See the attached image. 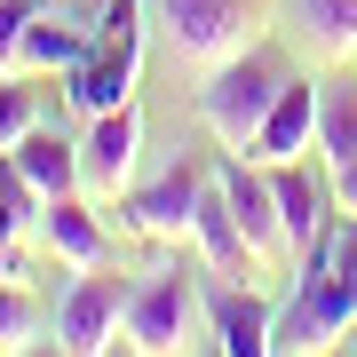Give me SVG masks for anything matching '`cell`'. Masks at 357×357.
I'll use <instances>...</instances> for the list:
<instances>
[{
	"label": "cell",
	"mask_w": 357,
	"mask_h": 357,
	"mask_svg": "<svg viewBox=\"0 0 357 357\" xmlns=\"http://www.w3.org/2000/svg\"><path fill=\"white\" fill-rule=\"evenodd\" d=\"M119 318H128V286L112 278V270H88L64 302H56V342L64 349H79V357H96V349H112L119 342Z\"/></svg>",
	"instance_id": "9"
},
{
	"label": "cell",
	"mask_w": 357,
	"mask_h": 357,
	"mask_svg": "<svg viewBox=\"0 0 357 357\" xmlns=\"http://www.w3.org/2000/svg\"><path fill=\"white\" fill-rule=\"evenodd\" d=\"M32 16H40V0H0V56H16V40H24Z\"/></svg>",
	"instance_id": "21"
},
{
	"label": "cell",
	"mask_w": 357,
	"mask_h": 357,
	"mask_svg": "<svg viewBox=\"0 0 357 357\" xmlns=\"http://www.w3.org/2000/svg\"><path fill=\"white\" fill-rule=\"evenodd\" d=\"M88 48H96V24H72V16L40 8L24 24V40H16V64L24 72H72V64H88Z\"/></svg>",
	"instance_id": "14"
},
{
	"label": "cell",
	"mask_w": 357,
	"mask_h": 357,
	"mask_svg": "<svg viewBox=\"0 0 357 357\" xmlns=\"http://www.w3.org/2000/svg\"><path fill=\"white\" fill-rule=\"evenodd\" d=\"M206 183H215V167L175 159L167 175H151V183H128V191H119V222H128L135 238H191Z\"/></svg>",
	"instance_id": "4"
},
{
	"label": "cell",
	"mask_w": 357,
	"mask_h": 357,
	"mask_svg": "<svg viewBox=\"0 0 357 357\" xmlns=\"http://www.w3.org/2000/svg\"><path fill=\"white\" fill-rule=\"evenodd\" d=\"M167 40H175L191 64H222L246 48V32L262 24V0H151Z\"/></svg>",
	"instance_id": "5"
},
{
	"label": "cell",
	"mask_w": 357,
	"mask_h": 357,
	"mask_svg": "<svg viewBox=\"0 0 357 357\" xmlns=\"http://www.w3.org/2000/svg\"><path fill=\"white\" fill-rule=\"evenodd\" d=\"M206 333H215L222 357H270L278 349V310H270L246 278L206 270Z\"/></svg>",
	"instance_id": "7"
},
{
	"label": "cell",
	"mask_w": 357,
	"mask_h": 357,
	"mask_svg": "<svg viewBox=\"0 0 357 357\" xmlns=\"http://www.w3.org/2000/svg\"><path fill=\"white\" fill-rule=\"evenodd\" d=\"M40 128V103H32V88L24 79H0V151H16V143H24Z\"/></svg>",
	"instance_id": "20"
},
{
	"label": "cell",
	"mask_w": 357,
	"mask_h": 357,
	"mask_svg": "<svg viewBox=\"0 0 357 357\" xmlns=\"http://www.w3.org/2000/svg\"><path fill=\"white\" fill-rule=\"evenodd\" d=\"M286 79H294V72L278 64V56H262V48H238V56H222V64H206V88H199L206 135H215L222 151H246Z\"/></svg>",
	"instance_id": "1"
},
{
	"label": "cell",
	"mask_w": 357,
	"mask_h": 357,
	"mask_svg": "<svg viewBox=\"0 0 357 357\" xmlns=\"http://www.w3.org/2000/svg\"><path fill=\"white\" fill-rule=\"evenodd\" d=\"M40 342V302L24 294V278H0V349H32Z\"/></svg>",
	"instance_id": "19"
},
{
	"label": "cell",
	"mask_w": 357,
	"mask_h": 357,
	"mask_svg": "<svg viewBox=\"0 0 357 357\" xmlns=\"http://www.w3.org/2000/svg\"><path fill=\"white\" fill-rule=\"evenodd\" d=\"M318 88H326V79H286L278 103H270V119L255 128V143H246V159H262V167L302 159L310 143H318Z\"/></svg>",
	"instance_id": "11"
},
{
	"label": "cell",
	"mask_w": 357,
	"mask_h": 357,
	"mask_svg": "<svg viewBox=\"0 0 357 357\" xmlns=\"http://www.w3.org/2000/svg\"><path fill=\"white\" fill-rule=\"evenodd\" d=\"M318 159L333 167L342 206L357 199V79H326L318 88Z\"/></svg>",
	"instance_id": "12"
},
{
	"label": "cell",
	"mask_w": 357,
	"mask_h": 357,
	"mask_svg": "<svg viewBox=\"0 0 357 357\" xmlns=\"http://www.w3.org/2000/svg\"><path fill=\"white\" fill-rule=\"evenodd\" d=\"M8 159L24 167V175H32V183H40L48 199H64V191H79V183H88V175H79V143H64L56 128H32V135L16 143Z\"/></svg>",
	"instance_id": "16"
},
{
	"label": "cell",
	"mask_w": 357,
	"mask_h": 357,
	"mask_svg": "<svg viewBox=\"0 0 357 357\" xmlns=\"http://www.w3.org/2000/svg\"><path fill=\"white\" fill-rule=\"evenodd\" d=\"M215 183L230 191V215H238L246 246H255L262 262H278V255H286V215H278V183H270V167L246 159V151H222Z\"/></svg>",
	"instance_id": "8"
},
{
	"label": "cell",
	"mask_w": 357,
	"mask_h": 357,
	"mask_svg": "<svg viewBox=\"0 0 357 357\" xmlns=\"http://www.w3.org/2000/svg\"><path fill=\"white\" fill-rule=\"evenodd\" d=\"M191 238H199L206 270H222V278H255V270H262V255L246 246V230H238V215H230V191H222V183H206V199H199V222H191Z\"/></svg>",
	"instance_id": "13"
},
{
	"label": "cell",
	"mask_w": 357,
	"mask_h": 357,
	"mask_svg": "<svg viewBox=\"0 0 357 357\" xmlns=\"http://www.w3.org/2000/svg\"><path fill=\"white\" fill-rule=\"evenodd\" d=\"M302 24L326 56H349L357 48V0H302Z\"/></svg>",
	"instance_id": "17"
},
{
	"label": "cell",
	"mask_w": 357,
	"mask_h": 357,
	"mask_svg": "<svg viewBox=\"0 0 357 357\" xmlns=\"http://www.w3.org/2000/svg\"><path fill=\"white\" fill-rule=\"evenodd\" d=\"M143 8H151V0H103L88 64H72V72H64L72 112H88V119H96V112H112V103H128V96H135V72H143Z\"/></svg>",
	"instance_id": "2"
},
{
	"label": "cell",
	"mask_w": 357,
	"mask_h": 357,
	"mask_svg": "<svg viewBox=\"0 0 357 357\" xmlns=\"http://www.w3.org/2000/svg\"><path fill=\"white\" fill-rule=\"evenodd\" d=\"M40 206H48V191H40L24 167L0 151V230H24V222H40Z\"/></svg>",
	"instance_id": "18"
},
{
	"label": "cell",
	"mask_w": 357,
	"mask_h": 357,
	"mask_svg": "<svg viewBox=\"0 0 357 357\" xmlns=\"http://www.w3.org/2000/svg\"><path fill=\"white\" fill-rule=\"evenodd\" d=\"M119 333H128V349H191L206 333V278L191 262H167L151 270L135 294H128V318H119Z\"/></svg>",
	"instance_id": "3"
},
{
	"label": "cell",
	"mask_w": 357,
	"mask_h": 357,
	"mask_svg": "<svg viewBox=\"0 0 357 357\" xmlns=\"http://www.w3.org/2000/svg\"><path fill=\"white\" fill-rule=\"evenodd\" d=\"M270 183H278V215H286V255L302 262L310 246L326 238V222L342 215L333 167H326V159H278V167H270Z\"/></svg>",
	"instance_id": "6"
},
{
	"label": "cell",
	"mask_w": 357,
	"mask_h": 357,
	"mask_svg": "<svg viewBox=\"0 0 357 357\" xmlns=\"http://www.w3.org/2000/svg\"><path fill=\"white\" fill-rule=\"evenodd\" d=\"M40 238H48V246H56V255H64L72 270H96V262H103V222H96V215H88V206H79L72 191L40 206Z\"/></svg>",
	"instance_id": "15"
},
{
	"label": "cell",
	"mask_w": 357,
	"mask_h": 357,
	"mask_svg": "<svg viewBox=\"0 0 357 357\" xmlns=\"http://www.w3.org/2000/svg\"><path fill=\"white\" fill-rule=\"evenodd\" d=\"M135 159H143V112L135 103H112V112H96L88 143H79V175H88V191L119 199L135 183Z\"/></svg>",
	"instance_id": "10"
}]
</instances>
